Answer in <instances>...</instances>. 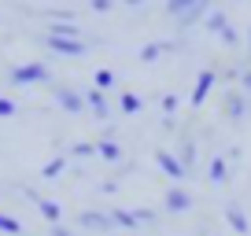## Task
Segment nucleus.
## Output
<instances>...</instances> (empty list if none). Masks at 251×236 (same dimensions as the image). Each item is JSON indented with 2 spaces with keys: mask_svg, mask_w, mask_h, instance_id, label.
<instances>
[{
  "mask_svg": "<svg viewBox=\"0 0 251 236\" xmlns=\"http://www.w3.org/2000/svg\"><path fill=\"white\" fill-rule=\"evenodd\" d=\"M48 233H52V236H71V229H63V225H48Z\"/></svg>",
  "mask_w": 251,
  "mask_h": 236,
  "instance_id": "nucleus-32",
  "label": "nucleus"
},
{
  "mask_svg": "<svg viewBox=\"0 0 251 236\" xmlns=\"http://www.w3.org/2000/svg\"><path fill=\"white\" fill-rule=\"evenodd\" d=\"M118 107H122L126 115H137V111L144 107V100H141L137 93H122V96H118Z\"/></svg>",
  "mask_w": 251,
  "mask_h": 236,
  "instance_id": "nucleus-18",
  "label": "nucleus"
},
{
  "mask_svg": "<svg viewBox=\"0 0 251 236\" xmlns=\"http://www.w3.org/2000/svg\"><path fill=\"white\" fill-rule=\"evenodd\" d=\"M226 26H229V15H226V11H211V15H207V23H203V30H207V33H222Z\"/></svg>",
  "mask_w": 251,
  "mask_h": 236,
  "instance_id": "nucleus-17",
  "label": "nucleus"
},
{
  "mask_svg": "<svg viewBox=\"0 0 251 236\" xmlns=\"http://www.w3.org/2000/svg\"><path fill=\"white\" fill-rule=\"evenodd\" d=\"M196 4H200V0H170V4H166V15H170V19H181L185 11L196 8Z\"/></svg>",
  "mask_w": 251,
  "mask_h": 236,
  "instance_id": "nucleus-20",
  "label": "nucleus"
},
{
  "mask_svg": "<svg viewBox=\"0 0 251 236\" xmlns=\"http://www.w3.org/2000/svg\"><path fill=\"white\" fill-rule=\"evenodd\" d=\"M89 8H93L96 15H107V11L115 8V0H89Z\"/></svg>",
  "mask_w": 251,
  "mask_h": 236,
  "instance_id": "nucleus-29",
  "label": "nucleus"
},
{
  "mask_svg": "<svg viewBox=\"0 0 251 236\" xmlns=\"http://www.w3.org/2000/svg\"><path fill=\"white\" fill-rule=\"evenodd\" d=\"M85 107L89 111H93V115L96 118H107V96H103V89H89V93H85Z\"/></svg>",
  "mask_w": 251,
  "mask_h": 236,
  "instance_id": "nucleus-10",
  "label": "nucleus"
},
{
  "mask_svg": "<svg viewBox=\"0 0 251 236\" xmlns=\"http://www.w3.org/2000/svg\"><path fill=\"white\" fill-rule=\"evenodd\" d=\"M207 177H211L214 185H226V177H229V163L222 155H214L211 159V166H207Z\"/></svg>",
  "mask_w": 251,
  "mask_h": 236,
  "instance_id": "nucleus-14",
  "label": "nucleus"
},
{
  "mask_svg": "<svg viewBox=\"0 0 251 236\" xmlns=\"http://www.w3.org/2000/svg\"><path fill=\"white\" fill-rule=\"evenodd\" d=\"M177 159H181V163H185V170H188V166L196 163V144H181V151H177Z\"/></svg>",
  "mask_w": 251,
  "mask_h": 236,
  "instance_id": "nucleus-25",
  "label": "nucleus"
},
{
  "mask_svg": "<svg viewBox=\"0 0 251 236\" xmlns=\"http://www.w3.org/2000/svg\"><path fill=\"white\" fill-rule=\"evenodd\" d=\"M248 48H251V30H248Z\"/></svg>",
  "mask_w": 251,
  "mask_h": 236,
  "instance_id": "nucleus-35",
  "label": "nucleus"
},
{
  "mask_svg": "<svg viewBox=\"0 0 251 236\" xmlns=\"http://www.w3.org/2000/svg\"><path fill=\"white\" fill-rule=\"evenodd\" d=\"M11 85H37V81H52V71L45 63H23V67H11Z\"/></svg>",
  "mask_w": 251,
  "mask_h": 236,
  "instance_id": "nucleus-1",
  "label": "nucleus"
},
{
  "mask_svg": "<svg viewBox=\"0 0 251 236\" xmlns=\"http://www.w3.org/2000/svg\"><path fill=\"white\" fill-rule=\"evenodd\" d=\"M78 225H81V229H96V233H107L115 221H111V214H100V211H81V214H78Z\"/></svg>",
  "mask_w": 251,
  "mask_h": 236,
  "instance_id": "nucleus-7",
  "label": "nucleus"
},
{
  "mask_svg": "<svg viewBox=\"0 0 251 236\" xmlns=\"http://www.w3.org/2000/svg\"><path fill=\"white\" fill-rule=\"evenodd\" d=\"M133 214H137L141 225H151V221H155V211H148V207H133Z\"/></svg>",
  "mask_w": 251,
  "mask_h": 236,
  "instance_id": "nucleus-28",
  "label": "nucleus"
},
{
  "mask_svg": "<svg viewBox=\"0 0 251 236\" xmlns=\"http://www.w3.org/2000/svg\"><path fill=\"white\" fill-rule=\"evenodd\" d=\"M55 103H59L67 115H81V111H85V96L67 89V85H55Z\"/></svg>",
  "mask_w": 251,
  "mask_h": 236,
  "instance_id": "nucleus-6",
  "label": "nucleus"
},
{
  "mask_svg": "<svg viewBox=\"0 0 251 236\" xmlns=\"http://www.w3.org/2000/svg\"><path fill=\"white\" fill-rule=\"evenodd\" d=\"M226 221L236 229V233H248V214H244L236 203H229V207H226Z\"/></svg>",
  "mask_w": 251,
  "mask_h": 236,
  "instance_id": "nucleus-15",
  "label": "nucleus"
},
{
  "mask_svg": "<svg viewBox=\"0 0 251 236\" xmlns=\"http://www.w3.org/2000/svg\"><path fill=\"white\" fill-rule=\"evenodd\" d=\"M159 103H163L166 118H170V115H177V96H170V93H166V96H163V100H159Z\"/></svg>",
  "mask_w": 251,
  "mask_h": 236,
  "instance_id": "nucleus-30",
  "label": "nucleus"
},
{
  "mask_svg": "<svg viewBox=\"0 0 251 236\" xmlns=\"http://www.w3.org/2000/svg\"><path fill=\"white\" fill-rule=\"evenodd\" d=\"M41 41H45L48 52H55V55H71V59H78V55H85V52H89L85 41H59V37H48V33H45Z\"/></svg>",
  "mask_w": 251,
  "mask_h": 236,
  "instance_id": "nucleus-5",
  "label": "nucleus"
},
{
  "mask_svg": "<svg viewBox=\"0 0 251 236\" xmlns=\"http://www.w3.org/2000/svg\"><path fill=\"white\" fill-rule=\"evenodd\" d=\"M0 233H8V236H19V233H23V221L0 211Z\"/></svg>",
  "mask_w": 251,
  "mask_h": 236,
  "instance_id": "nucleus-21",
  "label": "nucleus"
},
{
  "mask_svg": "<svg viewBox=\"0 0 251 236\" xmlns=\"http://www.w3.org/2000/svg\"><path fill=\"white\" fill-rule=\"evenodd\" d=\"M240 85H244V96H251V67L240 74Z\"/></svg>",
  "mask_w": 251,
  "mask_h": 236,
  "instance_id": "nucleus-31",
  "label": "nucleus"
},
{
  "mask_svg": "<svg viewBox=\"0 0 251 236\" xmlns=\"http://www.w3.org/2000/svg\"><path fill=\"white\" fill-rule=\"evenodd\" d=\"M211 11H214V0H200L192 11H185V15L177 19V26H185V30H188V26H196V23H207V15H211Z\"/></svg>",
  "mask_w": 251,
  "mask_h": 236,
  "instance_id": "nucleus-8",
  "label": "nucleus"
},
{
  "mask_svg": "<svg viewBox=\"0 0 251 236\" xmlns=\"http://www.w3.org/2000/svg\"><path fill=\"white\" fill-rule=\"evenodd\" d=\"M163 211H170V214H185V211H192V196H188L181 185H170V189L163 192Z\"/></svg>",
  "mask_w": 251,
  "mask_h": 236,
  "instance_id": "nucleus-4",
  "label": "nucleus"
},
{
  "mask_svg": "<svg viewBox=\"0 0 251 236\" xmlns=\"http://www.w3.org/2000/svg\"><path fill=\"white\" fill-rule=\"evenodd\" d=\"M48 37H59V41H81V30L74 23H52L48 26Z\"/></svg>",
  "mask_w": 251,
  "mask_h": 236,
  "instance_id": "nucleus-12",
  "label": "nucleus"
},
{
  "mask_svg": "<svg viewBox=\"0 0 251 236\" xmlns=\"http://www.w3.org/2000/svg\"><path fill=\"white\" fill-rule=\"evenodd\" d=\"M222 111H226L229 118H244V111H248V100H244V93H233V89H229L226 100H222Z\"/></svg>",
  "mask_w": 251,
  "mask_h": 236,
  "instance_id": "nucleus-9",
  "label": "nucleus"
},
{
  "mask_svg": "<svg viewBox=\"0 0 251 236\" xmlns=\"http://www.w3.org/2000/svg\"><path fill=\"white\" fill-rule=\"evenodd\" d=\"M107 214H111V221H115V225H122V229H137V225H141L133 211H107Z\"/></svg>",
  "mask_w": 251,
  "mask_h": 236,
  "instance_id": "nucleus-19",
  "label": "nucleus"
},
{
  "mask_svg": "<svg viewBox=\"0 0 251 236\" xmlns=\"http://www.w3.org/2000/svg\"><path fill=\"white\" fill-rule=\"evenodd\" d=\"M37 211H41V218H45L48 225H59V218H63V207L55 203V199H45V196L37 199Z\"/></svg>",
  "mask_w": 251,
  "mask_h": 236,
  "instance_id": "nucleus-11",
  "label": "nucleus"
},
{
  "mask_svg": "<svg viewBox=\"0 0 251 236\" xmlns=\"http://www.w3.org/2000/svg\"><path fill=\"white\" fill-rule=\"evenodd\" d=\"M59 173H63V159H52V163H45V166H41V177H45V181L59 177Z\"/></svg>",
  "mask_w": 251,
  "mask_h": 236,
  "instance_id": "nucleus-23",
  "label": "nucleus"
},
{
  "mask_svg": "<svg viewBox=\"0 0 251 236\" xmlns=\"http://www.w3.org/2000/svg\"><path fill=\"white\" fill-rule=\"evenodd\" d=\"M122 4H129V8H141V4H144V0H122Z\"/></svg>",
  "mask_w": 251,
  "mask_h": 236,
  "instance_id": "nucleus-34",
  "label": "nucleus"
},
{
  "mask_svg": "<svg viewBox=\"0 0 251 236\" xmlns=\"http://www.w3.org/2000/svg\"><path fill=\"white\" fill-rule=\"evenodd\" d=\"M218 41H222V45H226V48H233V45H236V41H240V33H236V30H233V26H226V30H222V33H218Z\"/></svg>",
  "mask_w": 251,
  "mask_h": 236,
  "instance_id": "nucleus-26",
  "label": "nucleus"
},
{
  "mask_svg": "<svg viewBox=\"0 0 251 236\" xmlns=\"http://www.w3.org/2000/svg\"><path fill=\"white\" fill-rule=\"evenodd\" d=\"M71 155H74V159H93V155H96V144L78 141V144H71Z\"/></svg>",
  "mask_w": 251,
  "mask_h": 236,
  "instance_id": "nucleus-22",
  "label": "nucleus"
},
{
  "mask_svg": "<svg viewBox=\"0 0 251 236\" xmlns=\"http://www.w3.org/2000/svg\"><path fill=\"white\" fill-rule=\"evenodd\" d=\"M174 48V41H151V45H144L141 48V63H155L163 52H170Z\"/></svg>",
  "mask_w": 251,
  "mask_h": 236,
  "instance_id": "nucleus-13",
  "label": "nucleus"
},
{
  "mask_svg": "<svg viewBox=\"0 0 251 236\" xmlns=\"http://www.w3.org/2000/svg\"><path fill=\"white\" fill-rule=\"evenodd\" d=\"M93 81H96V89H111L115 85V71H96Z\"/></svg>",
  "mask_w": 251,
  "mask_h": 236,
  "instance_id": "nucleus-24",
  "label": "nucleus"
},
{
  "mask_svg": "<svg viewBox=\"0 0 251 236\" xmlns=\"http://www.w3.org/2000/svg\"><path fill=\"white\" fill-rule=\"evenodd\" d=\"M96 155H100L103 163H118V159H122V148H118V141H100L96 144Z\"/></svg>",
  "mask_w": 251,
  "mask_h": 236,
  "instance_id": "nucleus-16",
  "label": "nucleus"
},
{
  "mask_svg": "<svg viewBox=\"0 0 251 236\" xmlns=\"http://www.w3.org/2000/svg\"><path fill=\"white\" fill-rule=\"evenodd\" d=\"M155 166L166 173V177H170V181H185V173H188V170H185V163H181L174 151H166V148H159V151H155Z\"/></svg>",
  "mask_w": 251,
  "mask_h": 236,
  "instance_id": "nucleus-3",
  "label": "nucleus"
},
{
  "mask_svg": "<svg viewBox=\"0 0 251 236\" xmlns=\"http://www.w3.org/2000/svg\"><path fill=\"white\" fill-rule=\"evenodd\" d=\"M100 192H107V196H111V192H118V181H103V185H100Z\"/></svg>",
  "mask_w": 251,
  "mask_h": 236,
  "instance_id": "nucleus-33",
  "label": "nucleus"
},
{
  "mask_svg": "<svg viewBox=\"0 0 251 236\" xmlns=\"http://www.w3.org/2000/svg\"><path fill=\"white\" fill-rule=\"evenodd\" d=\"M15 100H11V96H0V118H11V115H15Z\"/></svg>",
  "mask_w": 251,
  "mask_h": 236,
  "instance_id": "nucleus-27",
  "label": "nucleus"
},
{
  "mask_svg": "<svg viewBox=\"0 0 251 236\" xmlns=\"http://www.w3.org/2000/svg\"><path fill=\"white\" fill-rule=\"evenodd\" d=\"M214 81H218V71H211V67H207V71H200V74H196V85H192V96H188V103H192V107H203V100L211 96Z\"/></svg>",
  "mask_w": 251,
  "mask_h": 236,
  "instance_id": "nucleus-2",
  "label": "nucleus"
}]
</instances>
